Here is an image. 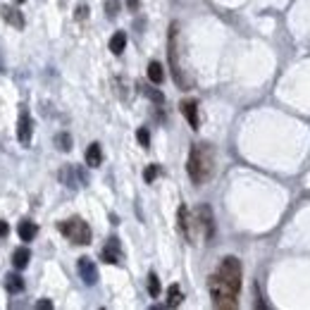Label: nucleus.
<instances>
[{
    "mask_svg": "<svg viewBox=\"0 0 310 310\" xmlns=\"http://www.w3.org/2000/svg\"><path fill=\"white\" fill-rule=\"evenodd\" d=\"M60 177H62V182L69 186V189H76V186H81L86 184V174L81 170H76V167H64L60 172Z\"/></svg>",
    "mask_w": 310,
    "mask_h": 310,
    "instance_id": "9d476101",
    "label": "nucleus"
},
{
    "mask_svg": "<svg viewBox=\"0 0 310 310\" xmlns=\"http://www.w3.org/2000/svg\"><path fill=\"white\" fill-rule=\"evenodd\" d=\"M0 14H2V19L7 21V24H12L14 29H24V17H21V12L17 10V7H2L0 10Z\"/></svg>",
    "mask_w": 310,
    "mask_h": 310,
    "instance_id": "ddd939ff",
    "label": "nucleus"
},
{
    "mask_svg": "<svg viewBox=\"0 0 310 310\" xmlns=\"http://www.w3.org/2000/svg\"><path fill=\"white\" fill-rule=\"evenodd\" d=\"M182 301H184L182 289H179L177 284H172L170 289H167V308H177V306H182Z\"/></svg>",
    "mask_w": 310,
    "mask_h": 310,
    "instance_id": "a211bd4d",
    "label": "nucleus"
},
{
    "mask_svg": "<svg viewBox=\"0 0 310 310\" xmlns=\"http://www.w3.org/2000/svg\"><path fill=\"white\" fill-rule=\"evenodd\" d=\"M136 139H139V143L143 146V148H148L150 146V134H148V129L146 127H141L139 131H136Z\"/></svg>",
    "mask_w": 310,
    "mask_h": 310,
    "instance_id": "b1692460",
    "label": "nucleus"
},
{
    "mask_svg": "<svg viewBox=\"0 0 310 310\" xmlns=\"http://www.w3.org/2000/svg\"><path fill=\"white\" fill-rule=\"evenodd\" d=\"M5 289L10 291V294H19V291L24 289V279H21L19 275H7V277H5Z\"/></svg>",
    "mask_w": 310,
    "mask_h": 310,
    "instance_id": "aec40b11",
    "label": "nucleus"
},
{
    "mask_svg": "<svg viewBox=\"0 0 310 310\" xmlns=\"http://www.w3.org/2000/svg\"><path fill=\"white\" fill-rule=\"evenodd\" d=\"M217 277L225 282L227 287H232V289L239 294V289H241V277H244V272H241V263L236 260V258H225L222 263H220V268H217V272H215Z\"/></svg>",
    "mask_w": 310,
    "mask_h": 310,
    "instance_id": "39448f33",
    "label": "nucleus"
},
{
    "mask_svg": "<svg viewBox=\"0 0 310 310\" xmlns=\"http://www.w3.org/2000/svg\"><path fill=\"white\" fill-rule=\"evenodd\" d=\"M179 110H182V115L186 117V122L191 124V129H198V124H201V119H198V103L196 100H182Z\"/></svg>",
    "mask_w": 310,
    "mask_h": 310,
    "instance_id": "9b49d317",
    "label": "nucleus"
},
{
    "mask_svg": "<svg viewBox=\"0 0 310 310\" xmlns=\"http://www.w3.org/2000/svg\"><path fill=\"white\" fill-rule=\"evenodd\" d=\"M210 296H213V306L215 308H225V310H234L239 308V301H236V291L232 287H227L222 279L213 275L210 277Z\"/></svg>",
    "mask_w": 310,
    "mask_h": 310,
    "instance_id": "20e7f679",
    "label": "nucleus"
},
{
    "mask_svg": "<svg viewBox=\"0 0 310 310\" xmlns=\"http://www.w3.org/2000/svg\"><path fill=\"white\" fill-rule=\"evenodd\" d=\"M17 234H19L21 241H33L36 234H38V227L33 225V222H29V220H24V222L17 227Z\"/></svg>",
    "mask_w": 310,
    "mask_h": 310,
    "instance_id": "dca6fc26",
    "label": "nucleus"
},
{
    "mask_svg": "<svg viewBox=\"0 0 310 310\" xmlns=\"http://www.w3.org/2000/svg\"><path fill=\"white\" fill-rule=\"evenodd\" d=\"M177 222H179V229H182V234L191 241L193 239V232H191V227H193V220H191V213H189V208L186 205H179V213H177Z\"/></svg>",
    "mask_w": 310,
    "mask_h": 310,
    "instance_id": "f8f14e48",
    "label": "nucleus"
},
{
    "mask_svg": "<svg viewBox=\"0 0 310 310\" xmlns=\"http://www.w3.org/2000/svg\"><path fill=\"white\" fill-rule=\"evenodd\" d=\"M14 2H24V0H14Z\"/></svg>",
    "mask_w": 310,
    "mask_h": 310,
    "instance_id": "7c9ffc66",
    "label": "nucleus"
},
{
    "mask_svg": "<svg viewBox=\"0 0 310 310\" xmlns=\"http://www.w3.org/2000/svg\"><path fill=\"white\" fill-rule=\"evenodd\" d=\"M122 248H119V241L117 239H110L105 246L100 248V260L103 263H110V265H119L122 263Z\"/></svg>",
    "mask_w": 310,
    "mask_h": 310,
    "instance_id": "1a4fd4ad",
    "label": "nucleus"
},
{
    "mask_svg": "<svg viewBox=\"0 0 310 310\" xmlns=\"http://www.w3.org/2000/svg\"><path fill=\"white\" fill-rule=\"evenodd\" d=\"M29 260H31V251L26 246H21V248H17L14 253H12V265L17 270H24L26 265H29Z\"/></svg>",
    "mask_w": 310,
    "mask_h": 310,
    "instance_id": "2eb2a0df",
    "label": "nucleus"
},
{
    "mask_svg": "<svg viewBox=\"0 0 310 310\" xmlns=\"http://www.w3.org/2000/svg\"><path fill=\"white\" fill-rule=\"evenodd\" d=\"M76 270H79V277L84 279L86 287H93L98 282V268L96 263L91 260V258H79V263H76Z\"/></svg>",
    "mask_w": 310,
    "mask_h": 310,
    "instance_id": "0eeeda50",
    "label": "nucleus"
},
{
    "mask_svg": "<svg viewBox=\"0 0 310 310\" xmlns=\"http://www.w3.org/2000/svg\"><path fill=\"white\" fill-rule=\"evenodd\" d=\"M148 294L153 296V299H158V296H160V279H158L155 272H150V275H148Z\"/></svg>",
    "mask_w": 310,
    "mask_h": 310,
    "instance_id": "5701e85b",
    "label": "nucleus"
},
{
    "mask_svg": "<svg viewBox=\"0 0 310 310\" xmlns=\"http://www.w3.org/2000/svg\"><path fill=\"white\" fill-rule=\"evenodd\" d=\"M196 225L201 227L205 241H210V239L215 236V220H213L210 205H198V208H196Z\"/></svg>",
    "mask_w": 310,
    "mask_h": 310,
    "instance_id": "423d86ee",
    "label": "nucleus"
},
{
    "mask_svg": "<svg viewBox=\"0 0 310 310\" xmlns=\"http://www.w3.org/2000/svg\"><path fill=\"white\" fill-rule=\"evenodd\" d=\"M10 234V227H7V222H0V239L2 236H7Z\"/></svg>",
    "mask_w": 310,
    "mask_h": 310,
    "instance_id": "c85d7f7f",
    "label": "nucleus"
},
{
    "mask_svg": "<svg viewBox=\"0 0 310 310\" xmlns=\"http://www.w3.org/2000/svg\"><path fill=\"white\" fill-rule=\"evenodd\" d=\"M213 150L205 143H196L189 153V162H186V172L191 177L193 184H203L210 179L213 174Z\"/></svg>",
    "mask_w": 310,
    "mask_h": 310,
    "instance_id": "f257e3e1",
    "label": "nucleus"
},
{
    "mask_svg": "<svg viewBox=\"0 0 310 310\" xmlns=\"http://www.w3.org/2000/svg\"><path fill=\"white\" fill-rule=\"evenodd\" d=\"M148 79L153 84H162V79H165V69H162V64L158 60H153L148 64Z\"/></svg>",
    "mask_w": 310,
    "mask_h": 310,
    "instance_id": "6ab92c4d",
    "label": "nucleus"
},
{
    "mask_svg": "<svg viewBox=\"0 0 310 310\" xmlns=\"http://www.w3.org/2000/svg\"><path fill=\"white\" fill-rule=\"evenodd\" d=\"M167 55H170V69L174 76V84L179 88H186V79H184V69L179 64V24L172 21L170 24V36H167Z\"/></svg>",
    "mask_w": 310,
    "mask_h": 310,
    "instance_id": "f03ea898",
    "label": "nucleus"
},
{
    "mask_svg": "<svg viewBox=\"0 0 310 310\" xmlns=\"http://www.w3.org/2000/svg\"><path fill=\"white\" fill-rule=\"evenodd\" d=\"M57 229L62 232L72 244L76 246H88L91 244V239H93V232H91V227L86 225L81 217H72V220H64L57 225Z\"/></svg>",
    "mask_w": 310,
    "mask_h": 310,
    "instance_id": "7ed1b4c3",
    "label": "nucleus"
},
{
    "mask_svg": "<svg viewBox=\"0 0 310 310\" xmlns=\"http://www.w3.org/2000/svg\"><path fill=\"white\" fill-rule=\"evenodd\" d=\"M86 165H88V167H100V165H103L100 143H91V146L86 148Z\"/></svg>",
    "mask_w": 310,
    "mask_h": 310,
    "instance_id": "4468645a",
    "label": "nucleus"
},
{
    "mask_svg": "<svg viewBox=\"0 0 310 310\" xmlns=\"http://www.w3.org/2000/svg\"><path fill=\"white\" fill-rule=\"evenodd\" d=\"M31 134H33V122H31V115L26 110L19 112V122H17V141L21 146H29L31 143Z\"/></svg>",
    "mask_w": 310,
    "mask_h": 310,
    "instance_id": "6e6552de",
    "label": "nucleus"
},
{
    "mask_svg": "<svg viewBox=\"0 0 310 310\" xmlns=\"http://www.w3.org/2000/svg\"><path fill=\"white\" fill-rule=\"evenodd\" d=\"M86 14H88V7H86V5H79V7H76V19H86Z\"/></svg>",
    "mask_w": 310,
    "mask_h": 310,
    "instance_id": "bb28decb",
    "label": "nucleus"
},
{
    "mask_svg": "<svg viewBox=\"0 0 310 310\" xmlns=\"http://www.w3.org/2000/svg\"><path fill=\"white\" fill-rule=\"evenodd\" d=\"M158 174H160V165H150L148 170L143 172V179H146L148 184H153V179H155Z\"/></svg>",
    "mask_w": 310,
    "mask_h": 310,
    "instance_id": "393cba45",
    "label": "nucleus"
},
{
    "mask_svg": "<svg viewBox=\"0 0 310 310\" xmlns=\"http://www.w3.org/2000/svg\"><path fill=\"white\" fill-rule=\"evenodd\" d=\"M105 10H107V17H110V19H115V17H117V0H107Z\"/></svg>",
    "mask_w": 310,
    "mask_h": 310,
    "instance_id": "a878e982",
    "label": "nucleus"
},
{
    "mask_svg": "<svg viewBox=\"0 0 310 310\" xmlns=\"http://www.w3.org/2000/svg\"><path fill=\"white\" fill-rule=\"evenodd\" d=\"M141 91H143V96H148L155 105H162L165 103V93L158 91V88H150V86H141Z\"/></svg>",
    "mask_w": 310,
    "mask_h": 310,
    "instance_id": "412c9836",
    "label": "nucleus"
},
{
    "mask_svg": "<svg viewBox=\"0 0 310 310\" xmlns=\"http://www.w3.org/2000/svg\"><path fill=\"white\" fill-rule=\"evenodd\" d=\"M129 10H139V0H127Z\"/></svg>",
    "mask_w": 310,
    "mask_h": 310,
    "instance_id": "c756f323",
    "label": "nucleus"
},
{
    "mask_svg": "<svg viewBox=\"0 0 310 310\" xmlns=\"http://www.w3.org/2000/svg\"><path fill=\"white\" fill-rule=\"evenodd\" d=\"M36 308H41V310H50V308H53V303H50V301H38V303H36Z\"/></svg>",
    "mask_w": 310,
    "mask_h": 310,
    "instance_id": "cd10ccee",
    "label": "nucleus"
},
{
    "mask_svg": "<svg viewBox=\"0 0 310 310\" xmlns=\"http://www.w3.org/2000/svg\"><path fill=\"white\" fill-rule=\"evenodd\" d=\"M124 48H127V33L117 31L112 38H110V50H112V55H122Z\"/></svg>",
    "mask_w": 310,
    "mask_h": 310,
    "instance_id": "f3484780",
    "label": "nucleus"
},
{
    "mask_svg": "<svg viewBox=\"0 0 310 310\" xmlns=\"http://www.w3.org/2000/svg\"><path fill=\"white\" fill-rule=\"evenodd\" d=\"M55 146H57V148L62 150V153H67V150H72V136H69V134H57V136H55Z\"/></svg>",
    "mask_w": 310,
    "mask_h": 310,
    "instance_id": "4be33fe9",
    "label": "nucleus"
}]
</instances>
